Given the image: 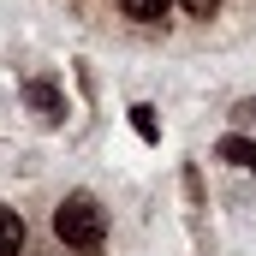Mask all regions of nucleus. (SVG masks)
I'll list each match as a JSON object with an SVG mask.
<instances>
[{
	"label": "nucleus",
	"instance_id": "7",
	"mask_svg": "<svg viewBox=\"0 0 256 256\" xmlns=\"http://www.w3.org/2000/svg\"><path fill=\"white\" fill-rule=\"evenodd\" d=\"M214 6H220V0H185V12H196V18H208Z\"/></svg>",
	"mask_w": 256,
	"mask_h": 256
},
{
	"label": "nucleus",
	"instance_id": "2",
	"mask_svg": "<svg viewBox=\"0 0 256 256\" xmlns=\"http://www.w3.org/2000/svg\"><path fill=\"white\" fill-rule=\"evenodd\" d=\"M18 250H24V220H18V208L0 202V256H18Z\"/></svg>",
	"mask_w": 256,
	"mask_h": 256
},
{
	"label": "nucleus",
	"instance_id": "3",
	"mask_svg": "<svg viewBox=\"0 0 256 256\" xmlns=\"http://www.w3.org/2000/svg\"><path fill=\"white\" fill-rule=\"evenodd\" d=\"M220 161H232V167H244V173H256V143L250 137H220V149H214Z\"/></svg>",
	"mask_w": 256,
	"mask_h": 256
},
{
	"label": "nucleus",
	"instance_id": "8",
	"mask_svg": "<svg viewBox=\"0 0 256 256\" xmlns=\"http://www.w3.org/2000/svg\"><path fill=\"white\" fill-rule=\"evenodd\" d=\"M238 114H244V120H256V102H238Z\"/></svg>",
	"mask_w": 256,
	"mask_h": 256
},
{
	"label": "nucleus",
	"instance_id": "1",
	"mask_svg": "<svg viewBox=\"0 0 256 256\" xmlns=\"http://www.w3.org/2000/svg\"><path fill=\"white\" fill-rule=\"evenodd\" d=\"M102 232H108V220H102V202L96 196H66L60 208H54V238L72 244V250H96L102 244Z\"/></svg>",
	"mask_w": 256,
	"mask_h": 256
},
{
	"label": "nucleus",
	"instance_id": "5",
	"mask_svg": "<svg viewBox=\"0 0 256 256\" xmlns=\"http://www.w3.org/2000/svg\"><path fill=\"white\" fill-rule=\"evenodd\" d=\"M126 6V18H137V24H161L167 18V0H120Z\"/></svg>",
	"mask_w": 256,
	"mask_h": 256
},
{
	"label": "nucleus",
	"instance_id": "4",
	"mask_svg": "<svg viewBox=\"0 0 256 256\" xmlns=\"http://www.w3.org/2000/svg\"><path fill=\"white\" fill-rule=\"evenodd\" d=\"M24 96H30V108H36V114H42V120H60V90H54V84H48V78H36V84H30V90H24Z\"/></svg>",
	"mask_w": 256,
	"mask_h": 256
},
{
	"label": "nucleus",
	"instance_id": "6",
	"mask_svg": "<svg viewBox=\"0 0 256 256\" xmlns=\"http://www.w3.org/2000/svg\"><path fill=\"white\" fill-rule=\"evenodd\" d=\"M131 131L143 143H155V108H131Z\"/></svg>",
	"mask_w": 256,
	"mask_h": 256
}]
</instances>
